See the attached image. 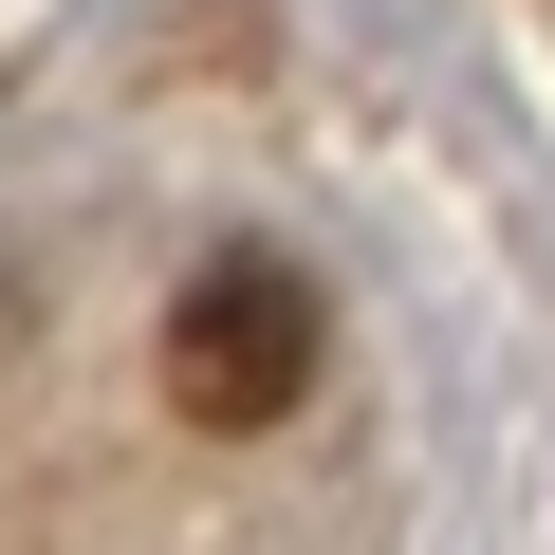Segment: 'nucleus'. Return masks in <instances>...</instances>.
<instances>
[{"label": "nucleus", "mask_w": 555, "mask_h": 555, "mask_svg": "<svg viewBox=\"0 0 555 555\" xmlns=\"http://www.w3.org/2000/svg\"><path fill=\"white\" fill-rule=\"evenodd\" d=\"M149 371H167V408H185V426H278V408L315 389V278L278 259V241L185 259V297H167Z\"/></svg>", "instance_id": "nucleus-1"}, {"label": "nucleus", "mask_w": 555, "mask_h": 555, "mask_svg": "<svg viewBox=\"0 0 555 555\" xmlns=\"http://www.w3.org/2000/svg\"><path fill=\"white\" fill-rule=\"evenodd\" d=\"M0 352H20V278H0Z\"/></svg>", "instance_id": "nucleus-2"}]
</instances>
